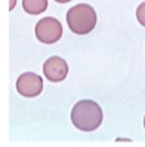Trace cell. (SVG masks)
<instances>
[{
	"label": "cell",
	"mask_w": 145,
	"mask_h": 147,
	"mask_svg": "<svg viewBox=\"0 0 145 147\" xmlns=\"http://www.w3.org/2000/svg\"><path fill=\"white\" fill-rule=\"evenodd\" d=\"M55 2H58V3H68V2H71V0H55Z\"/></svg>",
	"instance_id": "obj_9"
},
{
	"label": "cell",
	"mask_w": 145,
	"mask_h": 147,
	"mask_svg": "<svg viewBox=\"0 0 145 147\" xmlns=\"http://www.w3.org/2000/svg\"><path fill=\"white\" fill-rule=\"evenodd\" d=\"M136 18H138L139 24L145 27V2H142L138 7H136Z\"/></svg>",
	"instance_id": "obj_7"
},
{
	"label": "cell",
	"mask_w": 145,
	"mask_h": 147,
	"mask_svg": "<svg viewBox=\"0 0 145 147\" xmlns=\"http://www.w3.org/2000/svg\"><path fill=\"white\" fill-rule=\"evenodd\" d=\"M144 128H145V117H144Z\"/></svg>",
	"instance_id": "obj_10"
},
{
	"label": "cell",
	"mask_w": 145,
	"mask_h": 147,
	"mask_svg": "<svg viewBox=\"0 0 145 147\" xmlns=\"http://www.w3.org/2000/svg\"><path fill=\"white\" fill-rule=\"evenodd\" d=\"M9 2H11V3H9V9L12 11L13 7H15V3H16V0H9Z\"/></svg>",
	"instance_id": "obj_8"
},
{
	"label": "cell",
	"mask_w": 145,
	"mask_h": 147,
	"mask_svg": "<svg viewBox=\"0 0 145 147\" xmlns=\"http://www.w3.org/2000/svg\"><path fill=\"white\" fill-rule=\"evenodd\" d=\"M16 91L22 97H27V98L37 97L43 91V79L39 74L31 73V71L22 73L16 79Z\"/></svg>",
	"instance_id": "obj_4"
},
{
	"label": "cell",
	"mask_w": 145,
	"mask_h": 147,
	"mask_svg": "<svg viewBox=\"0 0 145 147\" xmlns=\"http://www.w3.org/2000/svg\"><path fill=\"white\" fill-rule=\"evenodd\" d=\"M96 12L88 3H79L67 12V24L76 34H88L96 25Z\"/></svg>",
	"instance_id": "obj_2"
},
{
	"label": "cell",
	"mask_w": 145,
	"mask_h": 147,
	"mask_svg": "<svg viewBox=\"0 0 145 147\" xmlns=\"http://www.w3.org/2000/svg\"><path fill=\"white\" fill-rule=\"evenodd\" d=\"M43 73L50 82H62L68 74V64L61 57H50L43 64Z\"/></svg>",
	"instance_id": "obj_5"
},
{
	"label": "cell",
	"mask_w": 145,
	"mask_h": 147,
	"mask_svg": "<svg viewBox=\"0 0 145 147\" xmlns=\"http://www.w3.org/2000/svg\"><path fill=\"white\" fill-rule=\"evenodd\" d=\"M22 7L30 15H39L47 9V0H22Z\"/></svg>",
	"instance_id": "obj_6"
},
{
	"label": "cell",
	"mask_w": 145,
	"mask_h": 147,
	"mask_svg": "<svg viewBox=\"0 0 145 147\" xmlns=\"http://www.w3.org/2000/svg\"><path fill=\"white\" fill-rule=\"evenodd\" d=\"M36 37L41 42L50 45L62 37V25L53 16H46L36 24Z\"/></svg>",
	"instance_id": "obj_3"
},
{
	"label": "cell",
	"mask_w": 145,
	"mask_h": 147,
	"mask_svg": "<svg viewBox=\"0 0 145 147\" xmlns=\"http://www.w3.org/2000/svg\"><path fill=\"white\" fill-rule=\"evenodd\" d=\"M73 125L83 132H92L102 123V109L93 100H82L71 110Z\"/></svg>",
	"instance_id": "obj_1"
}]
</instances>
